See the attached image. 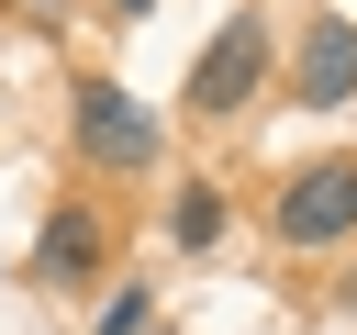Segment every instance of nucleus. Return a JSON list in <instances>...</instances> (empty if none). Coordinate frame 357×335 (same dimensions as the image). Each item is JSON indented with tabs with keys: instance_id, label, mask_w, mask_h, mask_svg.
I'll use <instances>...</instances> for the list:
<instances>
[{
	"instance_id": "f03ea898",
	"label": "nucleus",
	"mask_w": 357,
	"mask_h": 335,
	"mask_svg": "<svg viewBox=\"0 0 357 335\" xmlns=\"http://www.w3.org/2000/svg\"><path fill=\"white\" fill-rule=\"evenodd\" d=\"M257 89H268V11H234V22L201 45V67H190V89H178V100L223 123V112H245Z\"/></svg>"
},
{
	"instance_id": "f257e3e1",
	"label": "nucleus",
	"mask_w": 357,
	"mask_h": 335,
	"mask_svg": "<svg viewBox=\"0 0 357 335\" xmlns=\"http://www.w3.org/2000/svg\"><path fill=\"white\" fill-rule=\"evenodd\" d=\"M67 123H78V156H89V168H112V179H145V168H156V145H167V134H156V112H145L123 78H89Z\"/></svg>"
},
{
	"instance_id": "39448f33",
	"label": "nucleus",
	"mask_w": 357,
	"mask_h": 335,
	"mask_svg": "<svg viewBox=\"0 0 357 335\" xmlns=\"http://www.w3.org/2000/svg\"><path fill=\"white\" fill-rule=\"evenodd\" d=\"M290 100H301V112H346V100H357V22H346V11H324V22L301 34Z\"/></svg>"
},
{
	"instance_id": "0eeeda50",
	"label": "nucleus",
	"mask_w": 357,
	"mask_h": 335,
	"mask_svg": "<svg viewBox=\"0 0 357 335\" xmlns=\"http://www.w3.org/2000/svg\"><path fill=\"white\" fill-rule=\"evenodd\" d=\"M134 324H145V290H112L100 302V335H134Z\"/></svg>"
},
{
	"instance_id": "423d86ee",
	"label": "nucleus",
	"mask_w": 357,
	"mask_h": 335,
	"mask_svg": "<svg viewBox=\"0 0 357 335\" xmlns=\"http://www.w3.org/2000/svg\"><path fill=\"white\" fill-rule=\"evenodd\" d=\"M167 234H178V246H212V234H223V190L178 179V201H167Z\"/></svg>"
},
{
	"instance_id": "7ed1b4c3",
	"label": "nucleus",
	"mask_w": 357,
	"mask_h": 335,
	"mask_svg": "<svg viewBox=\"0 0 357 335\" xmlns=\"http://www.w3.org/2000/svg\"><path fill=\"white\" fill-rule=\"evenodd\" d=\"M279 246H335V234H357V156H312L290 190H279Z\"/></svg>"
},
{
	"instance_id": "20e7f679",
	"label": "nucleus",
	"mask_w": 357,
	"mask_h": 335,
	"mask_svg": "<svg viewBox=\"0 0 357 335\" xmlns=\"http://www.w3.org/2000/svg\"><path fill=\"white\" fill-rule=\"evenodd\" d=\"M100 268H112V223H100L89 201L45 212V234H33V279H45V290H89Z\"/></svg>"
},
{
	"instance_id": "6e6552de",
	"label": "nucleus",
	"mask_w": 357,
	"mask_h": 335,
	"mask_svg": "<svg viewBox=\"0 0 357 335\" xmlns=\"http://www.w3.org/2000/svg\"><path fill=\"white\" fill-rule=\"evenodd\" d=\"M112 11H123V22H134V11H156V0H112Z\"/></svg>"
}]
</instances>
